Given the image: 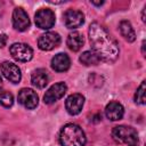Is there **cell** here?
<instances>
[{
	"mask_svg": "<svg viewBox=\"0 0 146 146\" xmlns=\"http://www.w3.org/2000/svg\"><path fill=\"white\" fill-rule=\"evenodd\" d=\"M88 35L91 49L100 60L107 63L116 60L119 57V46L104 26L97 22L91 23L88 30Z\"/></svg>",
	"mask_w": 146,
	"mask_h": 146,
	"instance_id": "6da1fadb",
	"label": "cell"
},
{
	"mask_svg": "<svg viewBox=\"0 0 146 146\" xmlns=\"http://www.w3.org/2000/svg\"><path fill=\"white\" fill-rule=\"evenodd\" d=\"M86 141V133L78 124L67 123L60 129L59 143L62 146H84Z\"/></svg>",
	"mask_w": 146,
	"mask_h": 146,
	"instance_id": "7a4b0ae2",
	"label": "cell"
},
{
	"mask_svg": "<svg viewBox=\"0 0 146 146\" xmlns=\"http://www.w3.org/2000/svg\"><path fill=\"white\" fill-rule=\"evenodd\" d=\"M113 139L119 144H124L127 146H138L139 138L137 130L129 125H116L112 130Z\"/></svg>",
	"mask_w": 146,
	"mask_h": 146,
	"instance_id": "3957f363",
	"label": "cell"
},
{
	"mask_svg": "<svg viewBox=\"0 0 146 146\" xmlns=\"http://www.w3.org/2000/svg\"><path fill=\"white\" fill-rule=\"evenodd\" d=\"M34 21L39 29L49 30L55 25L56 22L55 13L49 8H41L36 11L34 16Z\"/></svg>",
	"mask_w": 146,
	"mask_h": 146,
	"instance_id": "277c9868",
	"label": "cell"
},
{
	"mask_svg": "<svg viewBox=\"0 0 146 146\" xmlns=\"http://www.w3.org/2000/svg\"><path fill=\"white\" fill-rule=\"evenodd\" d=\"M9 52H10L11 57L18 62H29L33 57L32 48L29 44L22 43V42L13 43L9 48Z\"/></svg>",
	"mask_w": 146,
	"mask_h": 146,
	"instance_id": "5b68a950",
	"label": "cell"
},
{
	"mask_svg": "<svg viewBox=\"0 0 146 146\" xmlns=\"http://www.w3.org/2000/svg\"><path fill=\"white\" fill-rule=\"evenodd\" d=\"M60 36L56 32H46L40 35L38 40V46L41 50L49 51L57 48L60 44Z\"/></svg>",
	"mask_w": 146,
	"mask_h": 146,
	"instance_id": "8992f818",
	"label": "cell"
},
{
	"mask_svg": "<svg viewBox=\"0 0 146 146\" xmlns=\"http://www.w3.org/2000/svg\"><path fill=\"white\" fill-rule=\"evenodd\" d=\"M18 103L27 110H33L38 106L39 97L34 90L30 88H23L18 92Z\"/></svg>",
	"mask_w": 146,
	"mask_h": 146,
	"instance_id": "52a82bcc",
	"label": "cell"
},
{
	"mask_svg": "<svg viewBox=\"0 0 146 146\" xmlns=\"http://www.w3.org/2000/svg\"><path fill=\"white\" fill-rule=\"evenodd\" d=\"M66 91H67V86L64 82H58V83L52 84L46 91V94L43 96L44 104H52V103L57 102L65 95Z\"/></svg>",
	"mask_w": 146,
	"mask_h": 146,
	"instance_id": "ba28073f",
	"label": "cell"
},
{
	"mask_svg": "<svg viewBox=\"0 0 146 146\" xmlns=\"http://www.w3.org/2000/svg\"><path fill=\"white\" fill-rule=\"evenodd\" d=\"M63 21L67 29H76V27H80L84 23V15L80 10L67 9L64 13Z\"/></svg>",
	"mask_w": 146,
	"mask_h": 146,
	"instance_id": "9c48e42d",
	"label": "cell"
},
{
	"mask_svg": "<svg viewBox=\"0 0 146 146\" xmlns=\"http://www.w3.org/2000/svg\"><path fill=\"white\" fill-rule=\"evenodd\" d=\"M0 71L3 74V76L8 81H10L13 83H18L21 81V79H22V73H21L19 67L16 64L11 63V62H3V63H1Z\"/></svg>",
	"mask_w": 146,
	"mask_h": 146,
	"instance_id": "30bf717a",
	"label": "cell"
},
{
	"mask_svg": "<svg viewBox=\"0 0 146 146\" xmlns=\"http://www.w3.org/2000/svg\"><path fill=\"white\" fill-rule=\"evenodd\" d=\"M13 26L17 31H25V30H27L30 27L29 15L21 7H17V8L14 9V13H13Z\"/></svg>",
	"mask_w": 146,
	"mask_h": 146,
	"instance_id": "8fae6325",
	"label": "cell"
},
{
	"mask_svg": "<svg viewBox=\"0 0 146 146\" xmlns=\"http://www.w3.org/2000/svg\"><path fill=\"white\" fill-rule=\"evenodd\" d=\"M84 104V97L81 94H72L66 98L65 107L71 115H76L81 112Z\"/></svg>",
	"mask_w": 146,
	"mask_h": 146,
	"instance_id": "7c38bea8",
	"label": "cell"
},
{
	"mask_svg": "<svg viewBox=\"0 0 146 146\" xmlns=\"http://www.w3.org/2000/svg\"><path fill=\"white\" fill-rule=\"evenodd\" d=\"M124 108L119 102H111L105 107V115L111 121H117L123 117Z\"/></svg>",
	"mask_w": 146,
	"mask_h": 146,
	"instance_id": "4fadbf2b",
	"label": "cell"
},
{
	"mask_svg": "<svg viewBox=\"0 0 146 146\" xmlns=\"http://www.w3.org/2000/svg\"><path fill=\"white\" fill-rule=\"evenodd\" d=\"M70 66H71L70 57L64 52H59L55 55L51 59V67L56 72H65L70 68Z\"/></svg>",
	"mask_w": 146,
	"mask_h": 146,
	"instance_id": "5bb4252c",
	"label": "cell"
},
{
	"mask_svg": "<svg viewBox=\"0 0 146 146\" xmlns=\"http://www.w3.org/2000/svg\"><path fill=\"white\" fill-rule=\"evenodd\" d=\"M31 82L34 87L39 89H43L48 84V74L47 71L43 68L35 70L31 75Z\"/></svg>",
	"mask_w": 146,
	"mask_h": 146,
	"instance_id": "9a60e30c",
	"label": "cell"
},
{
	"mask_svg": "<svg viewBox=\"0 0 146 146\" xmlns=\"http://www.w3.org/2000/svg\"><path fill=\"white\" fill-rule=\"evenodd\" d=\"M66 43H67V47L72 51H79L82 48L83 43H84V39H83V36H82V34L80 32L74 31V32L68 34Z\"/></svg>",
	"mask_w": 146,
	"mask_h": 146,
	"instance_id": "2e32d148",
	"label": "cell"
},
{
	"mask_svg": "<svg viewBox=\"0 0 146 146\" xmlns=\"http://www.w3.org/2000/svg\"><path fill=\"white\" fill-rule=\"evenodd\" d=\"M119 30H120L121 35H122L128 42H133V41L136 40V33H135V30H133V27L131 26L130 22H128V21H122V22H120V24H119Z\"/></svg>",
	"mask_w": 146,
	"mask_h": 146,
	"instance_id": "e0dca14e",
	"label": "cell"
},
{
	"mask_svg": "<svg viewBox=\"0 0 146 146\" xmlns=\"http://www.w3.org/2000/svg\"><path fill=\"white\" fill-rule=\"evenodd\" d=\"M80 62L83 64V65H87V66H90V65H97L100 59L98 58V56L91 50H88V51H84L81 56H80Z\"/></svg>",
	"mask_w": 146,
	"mask_h": 146,
	"instance_id": "ac0fdd59",
	"label": "cell"
},
{
	"mask_svg": "<svg viewBox=\"0 0 146 146\" xmlns=\"http://www.w3.org/2000/svg\"><path fill=\"white\" fill-rule=\"evenodd\" d=\"M0 104L3 107H10L14 104V96L8 91L0 92Z\"/></svg>",
	"mask_w": 146,
	"mask_h": 146,
	"instance_id": "d6986e66",
	"label": "cell"
},
{
	"mask_svg": "<svg viewBox=\"0 0 146 146\" xmlns=\"http://www.w3.org/2000/svg\"><path fill=\"white\" fill-rule=\"evenodd\" d=\"M135 102H136V104H139V105L145 104V81H143L141 84L139 86V88L137 89V91L135 94Z\"/></svg>",
	"mask_w": 146,
	"mask_h": 146,
	"instance_id": "ffe728a7",
	"label": "cell"
},
{
	"mask_svg": "<svg viewBox=\"0 0 146 146\" xmlns=\"http://www.w3.org/2000/svg\"><path fill=\"white\" fill-rule=\"evenodd\" d=\"M7 40H8L7 35H6V34H3V33H1V34H0V48H2V47H5V46H6Z\"/></svg>",
	"mask_w": 146,
	"mask_h": 146,
	"instance_id": "44dd1931",
	"label": "cell"
},
{
	"mask_svg": "<svg viewBox=\"0 0 146 146\" xmlns=\"http://www.w3.org/2000/svg\"><path fill=\"white\" fill-rule=\"evenodd\" d=\"M92 5H95V6H102L103 3H104V1H90Z\"/></svg>",
	"mask_w": 146,
	"mask_h": 146,
	"instance_id": "7402d4cb",
	"label": "cell"
},
{
	"mask_svg": "<svg viewBox=\"0 0 146 146\" xmlns=\"http://www.w3.org/2000/svg\"><path fill=\"white\" fill-rule=\"evenodd\" d=\"M141 54H143V56H145V41H143V43H141Z\"/></svg>",
	"mask_w": 146,
	"mask_h": 146,
	"instance_id": "603a6c76",
	"label": "cell"
},
{
	"mask_svg": "<svg viewBox=\"0 0 146 146\" xmlns=\"http://www.w3.org/2000/svg\"><path fill=\"white\" fill-rule=\"evenodd\" d=\"M2 88V79H1V76H0V89Z\"/></svg>",
	"mask_w": 146,
	"mask_h": 146,
	"instance_id": "cb8c5ba5",
	"label": "cell"
}]
</instances>
